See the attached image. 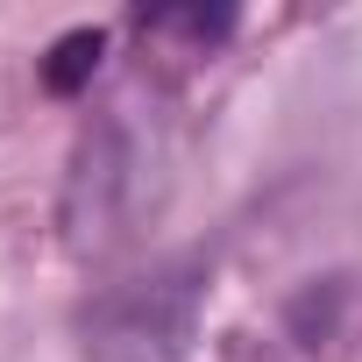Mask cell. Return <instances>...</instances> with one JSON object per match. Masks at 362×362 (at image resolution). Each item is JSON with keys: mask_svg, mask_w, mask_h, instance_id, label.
<instances>
[{"mask_svg": "<svg viewBox=\"0 0 362 362\" xmlns=\"http://www.w3.org/2000/svg\"><path fill=\"white\" fill-rule=\"evenodd\" d=\"M100 57H107V36H100V29H71V36L50 43V57H43V86H50L57 100H71V93L93 86Z\"/></svg>", "mask_w": 362, "mask_h": 362, "instance_id": "3", "label": "cell"}, {"mask_svg": "<svg viewBox=\"0 0 362 362\" xmlns=\"http://www.w3.org/2000/svg\"><path fill=\"white\" fill-rule=\"evenodd\" d=\"M235 29V8H149L142 15V36H185V43H221Z\"/></svg>", "mask_w": 362, "mask_h": 362, "instance_id": "4", "label": "cell"}, {"mask_svg": "<svg viewBox=\"0 0 362 362\" xmlns=\"http://www.w3.org/2000/svg\"><path fill=\"white\" fill-rule=\"evenodd\" d=\"M128 199H135V149L121 121H93L78 135L71 177H64V242L78 256H100L121 242L128 228Z\"/></svg>", "mask_w": 362, "mask_h": 362, "instance_id": "2", "label": "cell"}, {"mask_svg": "<svg viewBox=\"0 0 362 362\" xmlns=\"http://www.w3.org/2000/svg\"><path fill=\"white\" fill-rule=\"evenodd\" d=\"M199 263H156L149 277L114 284L86 313V355L93 362H177L199 334Z\"/></svg>", "mask_w": 362, "mask_h": 362, "instance_id": "1", "label": "cell"}]
</instances>
